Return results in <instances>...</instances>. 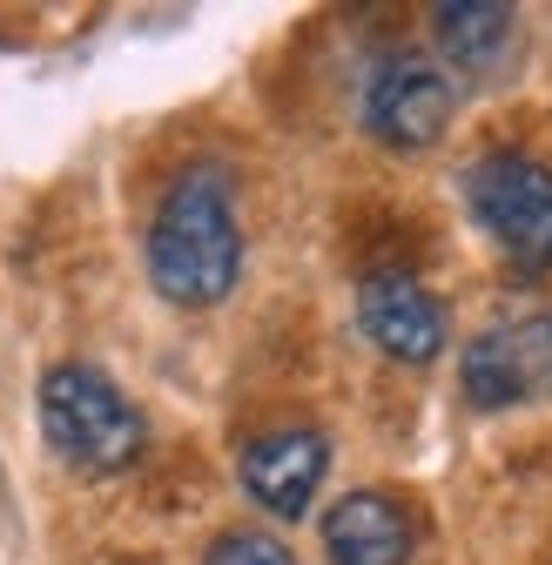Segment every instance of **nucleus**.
I'll return each instance as SVG.
<instances>
[{"label":"nucleus","mask_w":552,"mask_h":565,"mask_svg":"<svg viewBox=\"0 0 552 565\" xmlns=\"http://www.w3.org/2000/svg\"><path fill=\"white\" fill-rule=\"evenodd\" d=\"M358 323L364 337L397 364H432L445 350V310L432 303V290H418L411 276H371L358 290Z\"/></svg>","instance_id":"nucleus-7"},{"label":"nucleus","mask_w":552,"mask_h":565,"mask_svg":"<svg viewBox=\"0 0 552 565\" xmlns=\"http://www.w3.org/2000/svg\"><path fill=\"white\" fill-rule=\"evenodd\" d=\"M202 565H297L284 545H276L269 532H223L216 545H210V558Z\"/></svg>","instance_id":"nucleus-10"},{"label":"nucleus","mask_w":552,"mask_h":565,"mask_svg":"<svg viewBox=\"0 0 552 565\" xmlns=\"http://www.w3.org/2000/svg\"><path fill=\"white\" fill-rule=\"evenodd\" d=\"M465 202L512 263L552 269V169L532 156H486L465 175Z\"/></svg>","instance_id":"nucleus-3"},{"label":"nucleus","mask_w":552,"mask_h":565,"mask_svg":"<svg viewBox=\"0 0 552 565\" xmlns=\"http://www.w3.org/2000/svg\"><path fill=\"white\" fill-rule=\"evenodd\" d=\"M458 384L478 411H506V404H545L552 397V310L499 323L486 337L465 343Z\"/></svg>","instance_id":"nucleus-4"},{"label":"nucleus","mask_w":552,"mask_h":565,"mask_svg":"<svg viewBox=\"0 0 552 565\" xmlns=\"http://www.w3.org/2000/svg\"><path fill=\"white\" fill-rule=\"evenodd\" d=\"M243 491L276 512V519H304V505L317 499V484L330 471V445L317 431H263L243 445Z\"/></svg>","instance_id":"nucleus-6"},{"label":"nucleus","mask_w":552,"mask_h":565,"mask_svg":"<svg viewBox=\"0 0 552 565\" xmlns=\"http://www.w3.org/2000/svg\"><path fill=\"white\" fill-rule=\"evenodd\" d=\"M323 552L330 565H404L411 558V525L384 491H351L323 512Z\"/></svg>","instance_id":"nucleus-8"},{"label":"nucleus","mask_w":552,"mask_h":565,"mask_svg":"<svg viewBox=\"0 0 552 565\" xmlns=\"http://www.w3.org/2000/svg\"><path fill=\"white\" fill-rule=\"evenodd\" d=\"M452 121V82L432 61H384L364 82V128L384 149H432Z\"/></svg>","instance_id":"nucleus-5"},{"label":"nucleus","mask_w":552,"mask_h":565,"mask_svg":"<svg viewBox=\"0 0 552 565\" xmlns=\"http://www.w3.org/2000/svg\"><path fill=\"white\" fill-rule=\"evenodd\" d=\"M432 28H438V47L452 54V67H465V75H486L512 47V8H499V0H445Z\"/></svg>","instance_id":"nucleus-9"},{"label":"nucleus","mask_w":552,"mask_h":565,"mask_svg":"<svg viewBox=\"0 0 552 565\" xmlns=\"http://www.w3.org/2000/svg\"><path fill=\"white\" fill-rule=\"evenodd\" d=\"M41 431L75 471H121L142 458V411L95 364H54L41 377Z\"/></svg>","instance_id":"nucleus-2"},{"label":"nucleus","mask_w":552,"mask_h":565,"mask_svg":"<svg viewBox=\"0 0 552 565\" xmlns=\"http://www.w3.org/2000/svg\"><path fill=\"white\" fill-rule=\"evenodd\" d=\"M243 269V236H236V209L216 169H189L169 182L156 223H149V276L156 290L182 310H210L236 290Z\"/></svg>","instance_id":"nucleus-1"}]
</instances>
